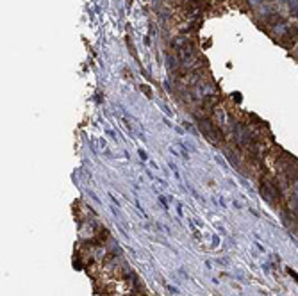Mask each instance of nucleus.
<instances>
[{"label":"nucleus","mask_w":298,"mask_h":296,"mask_svg":"<svg viewBox=\"0 0 298 296\" xmlns=\"http://www.w3.org/2000/svg\"><path fill=\"white\" fill-rule=\"evenodd\" d=\"M197 125H198L200 132L203 134V137H205V139H209L212 145H218V143L223 141V132H221V129H220V127H216L211 120H207V118H198L197 120Z\"/></svg>","instance_id":"obj_1"},{"label":"nucleus","mask_w":298,"mask_h":296,"mask_svg":"<svg viewBox=\"0 0 298 296\" xmlns=\"http://www.w3.org/2000/svg\"><path fill=\"white\" fill-rule=\"evenodd\" d=\"M141 89H143V91H145L147 95H150V88H147V86H141Z\"/></svg>","instance_id":"obj_2"}]
</instances>
